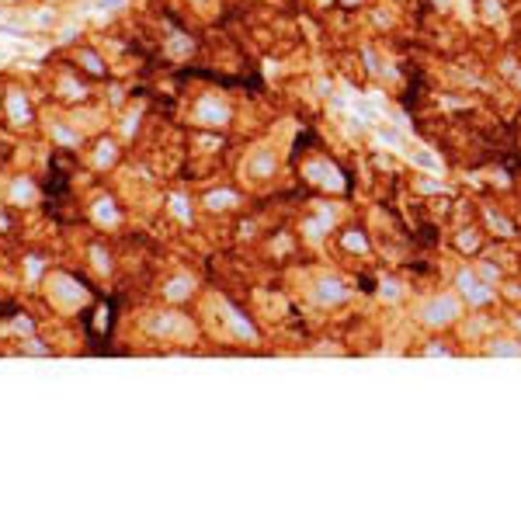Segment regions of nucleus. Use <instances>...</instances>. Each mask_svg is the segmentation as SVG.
I'll return each instance as SVG.
<instances>
[{
    "mask_svg": "<svg viewBox=\"0 0 521 521\" xmlns=\"http://www.w3.org/2000/svg\"><path fill=\"white\" fill-rule=\"evenodd\" d=\"M222 313H226V320H229V323H233V330H237V334H240V337H247V340L254 337V330H250V327H247V320H244V316H240V313H233V309H229V306H222Z\"/></svg>",
    "mask_w": 521,
    "mask_h": 521,
    "instance_id": "nucleus-5",
    "label": "nucleus"
},
{
    "mask_svg": "<svg viewBox=\"0 0 521 521\" xmlns=\"http://www.w3.org/2000/svg\"><path fill=\"white\" fill-rule=\"evenodd\" d=\"M250 170H254V174H271V170H275V160H268V153H264V160H254V163H250Z\"/></svg>",
    "mask_w": 521,
    "mask_h": 521,
    "instance_id": "nucleus-10",
    "label": "nucleus"
},
{
    "mask_svg": "<svg viewBox=\"0 0 521 521\" xmlns=\"http://www.w3.org/2000/svg\"><path fill=\"white\" fill-rule=\"evenodd\" d=\"M97 219H104V222H115V212H111V202H101V205H97Z\"/></svg>",
    "mask_w": 521,
    "mask_h": 521,
    "instance_id": "nucleus-14",
    "label": "nucleus"
},
{
    "mask_svg": "<svg viewBox=\"0 0 521 521\" xmlns=\"http://www.w3.org/2000/svg\"><path fill=\"white\" fill-rule=\"evenodd\" d=\"M459 288L466 292V299H469L473 306L490 303V285H487V281H480L473 271H462V275H459Z\"/></svg>",
    "mask_w": 521,
    "mask_h": 521,
    "instance_id": "nucleus-2",
    "label": "nucleus"
},
{
    "mask_svg": "<svg viewBox=\"0 0 521 521\" xmlns=\"http://www.w3.org/2000/svg\"><path fill=\"white\" fill-rule=\"evenodd\" d=\"M459 247H462V250H473V247H476V237H473V233H462V237H459Z\"/></svg>",
    "mask_w": 521,
    "mask_h": 521,
    "instance_id": "nucleus-17",
    "label": "nucleus"
},
{
    "mask_svg": "<svg viewBox=\"0 0 521 521\" xmlns=\"http://www.w3.org/2000/svg\"><path fill=\"white\" fill-rule=\"evenodd\" d=\"M344 247H348V250H358V254H362V250H365V240H362L358 233H348V237H344Z\"/></svg>",
    "mask_w": 521,
    "mask_h": 521,
    "instance_id": "nucleus-11",
    "label": "nucleus"
},
{
    "mask_svg": "<svg viewBox=\"0 0 521 521\" xmlns=\"http://www.w3.org/2000/svg\"><path fill=\"white\" fill-rule=\"evenodd\" d=\"M174 212L181 215V219H188V205H184L181 198H174Z\"/></svg>",
    "mask_w": 521,
    "mask_h": 521,
    "instance_id": "nucleus-18",
    "label": "nucleus"
},
{
    "mask_svg": "<svg viewBox=\"0 0 521 521\" xmlns=\"http://www.w3.org/2000/svg\"><path fill=\"white\" fill-rule=\"evenodd\" d=\"M455 316H459V299L455 296H438V299H431L428 306L421 309V320L428 327H441V323H448Z\"/></svg>",
    "mask_w": 521,
    "mask_h": 521,
    "instance_id": "nucleus-1",
    "label": "nucleus"
},
{
    "mask_svg": "<svg viewBox=\"0 0 521 521\" xmlns=\"http://www.w3.org/2000/svg\"><path fill=\"white\" fill-rule=\"evenodd\" d=\"M188 292H191V278H174L167 285V299H184Z\"/></svg>",
    "mask_w": 521,
    "mask_h": 521,
    "instance_id": "nucleus-6",
    "label": "nucleus"
},
{
    "mask_svg": "<svg viewBox=\"0 0 521 521\" xmlns=\"http://www.w3.org/2000/svg\"><path fill=\"white\" fill-rule=\"evenodd\" d=\"M14 198H18V202H28V198H31V188H28L25 181H21L18 188H14Z\"/></svg>",
    "mask_w": 521,
    "mask_h": 521,
    "instance_id": "nucleus-15",
    "label": "nucleus"
},
{
    "mask_svg": "<svg viewBox=\"0 0 521 521\" xmlns=\"http://www.w3.org/2000/svg\"><path fill=\"white\" fill-rule=\"evenodd\" d=\"M348 299V288L340 285L337 278H323L320 285H316V303H323V306H337Z\"/></svg>",
    "mask_w": 521,
    "mask_h": 521,
    "instance_id": "nucleus-3",
    "label": "nucleus"
},
{
    "mask_svg": "<svg viewBox=\"0 0 521 521\" xmlns=\"http://www.w3.org/2000/svg\"><path fill=\"white\" fill-rule=\"evenodd\" d=\"M379 292H382V299H389V303H396V299H399V285H396V281H389V278L379 285Z\"/></svg>",
    "mask_w": 521,
    "mask_h": 521,
    "instance_id": "nucleus-8",
    "label": "nucleus"
},
{
    "mask_svg": "<svg viewBox=\"0 0 521 521\" xmlns=\"http://www.w3.org/2000/svg\"><path fill=\"white\" fill-rule=\"evenodd\" d=\"M490 226H493V229H497V233H504V237H511V226H507V222H504L500 215H493V212H490Z\"/></svg>",
    "mask_w": 521,
    "mask_h": 521,
    "instance_id": "nucleus-13",
    "label": "nucleus"
},
{
    "mask_svg": "<svg viewBox=\"0 0 521 521\" xmlns=\"http://www.w3.org/2000/svg\"><path fill=\"white\" fill-rule=\"evenodd\" d=\"M480 268H483L480 275H483V281H487V285H490V281H497V268H493V264H480Z\"/></svg>",
    "mask_w": 521,
    "mask_h": 521,
    "instance_id": "nucleus-16",
    "label": "nucleus"
},
{
    "mask_svg": "<svg viewBox=\"0 0 521 521\" xmlns=\"http://www.w3.org/2000/svg\"><path fill=\"white\" fill-rule=\"evenodd\" d=\"M11 115H14V119H25V115H28V111H25V101H21L18 94L11 97Z\"/></svg>",
    "mask_w": 521,
    "mask_h": 521,
    "instance_id": "nucleus-12",
    "label": "nucleus"
},
{
    "mask_svg": "<svg viewBox=\"0 0 521 521\" xmlns=\"http://www.w3.org/2000/svg\"><path fill=\"white\" fill-rule=\"evenodd\" d=\"M202 119H215V122H226V108H219V104H202Z\"/></svg>",
    "mask_w": 521,
    "mask_h": 521,
    "instance_id": "nucleus-9",
    "label": "nucleus"
},
{
    "mask_svg": "<svg viewBox=\"0 0 521 521\" xmlns=\"http://www.w3.org/2000/svg\"><path fill=\"white\" fill-rule=\"evenodd\" d=\"M237 198L229 195V191H215V195H209V209H222V205H233Z\"/></svg>",
    "mask_w": 521,
    "mask_h": 521,
    "instance_id": "nucleus-7",
    "label": "nucleus"
},
{
    "mask_svg": "<svg viewBox=\"0 0 521 521\" xmlns=\"http://www.w3.org/2000/svg\"><path fill=\"white\" fill-rule=\"evenodd\" d=\"M487 355H493V358H518L521 344H518V340H493Z\"/></svg>",
    "mask_w": 521,
    "mask_h": 521,
    "instance_id": "nucleus-4",
    "label": "nucleus"
}]
</instances>
